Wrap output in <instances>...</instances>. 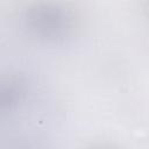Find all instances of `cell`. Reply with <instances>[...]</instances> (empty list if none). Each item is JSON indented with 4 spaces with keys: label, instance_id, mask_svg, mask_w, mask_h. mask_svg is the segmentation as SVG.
I'll use <instances>...</instances> for the list:
<instances>
[{
    "label": "cell",
    "instance_id": "1",
    "mask_svg": "<svg viewBox=\"0 0 149 149\" xmlns=\"http://www.w3.org/2000/svg\"><path fill=\"white\" fill-rule=\"evenodd\" d=\"M20 24L30 37L50 44L64 43L74 31V15L64 5L55 1H37L26 7Z\"/></svg>",
    "mask_w": 149,
    "mask_h": 149
},
{
    "label": "cell",
    "instance_id": "2",
    "mask_svg": "<svg viewBox=\"0 0 149 149\" xmlns=\"http://www.w3.org/2000/svg\"><path fill=\"white\" fill-rule=\"evenodd\" d=\"M28 94L29 85L23 74H0V118L19 111L27 101Z\"/></svg>",
    "mask_w": 149,
    "mask_h": 149
}]
</instances>
